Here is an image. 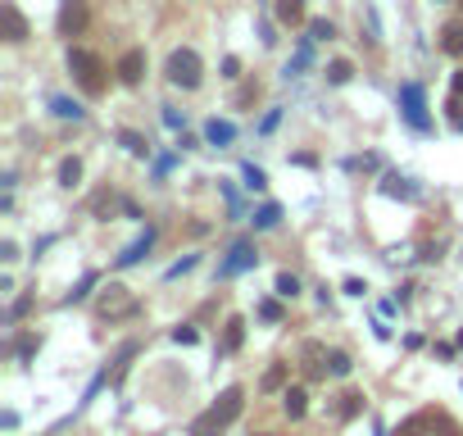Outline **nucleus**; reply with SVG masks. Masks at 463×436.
<instances>
[{
    "label": "nucleus",
    "instance_id": "7",
    "mask_svg": "<svg viewBox=\"0 0 463 436\" xmlns=\"http://www.w3.org/2000/svg\"><path fill=\"white\" fill-rule=\"evenodd\" d=\"M255 245H250V241H236L232 245V250H228V259H223V264H218V278H236V273H245V268H255Z\"/></svg>",
    "mask_w": 463,
    "mask_h": 436
},
{
    "label": "nucleus",
    "instance_id": "9",
    "mask_svg": "<svg viewBox=\"0 0 463 436\" xmlns=\"http://www.w3.org/2000/svg\"><path fill=\"white\" fill-rule=\"evenodd\" d=\"M114 73H118L123 86H136V82H141V73H146V51H123Z\"/></svg>",
    "mask_w": 463,
    "mask_h": 436
},
{
    "label": "nucleus",
    "instance_id": "30",
    "mask_svg": "<svg viewBox=\"0 0 463 436\" xmlns=\"http://www.w3.org/2000/svg\"><path fill=\"white\" fill-rule=\"evenodd\" d=\"M173 341L178 345H195V328H173Z\"/></svg>",
    "mask_w": 463,
    "mask_h": 436
},
{
    "label": "nucleus",
    "instance_id": "28",
    "mask_svg": "<svg viewBox=\"0 0 463 436\" xmlns=\"http://www.w3.org/2000/svg\"><path fill=\"white\" fill-rule=\"evenodd\" d=\"M432 418H409V422H400V432L395 436H422V427H427Z\"/></svg>",
    "mask_w": 463,
    "mask_h": 436
},
{
    "label": "nucleus",
    "instance_id": "25",
    "mask_svg": "<svg viewBox=\"0 0 463 436\" xmlns=\"http://www.w3.org/2000/svg\"><path fill=\"white\" fill-rule=\"evenodd\" d=\"M327 368L336 372V377H345V372L355 368V364H350V355H341V350H332V355H327Z\"/></svg>",
    "mask_w": 463,
    "mask_h": 436
},
{
    "label": "nucleus",
    "instance_id": "20",
    "mask_svg": "<svg viewBox=\"0 0 463 436\" xmlns=\"http://www.w3.org/2000/svg\"><path fill=\"white\" fill-rule=\"evenodd\" d=\"M278 218H282V209H278V205H264V209L255 214V228H259V232H264V228H278Z\"/></svg>",
    "mask_w": 463,
    "mask_h": 436
},
{
    "label": "nucleus",
    "instance_id": "34",
    "mask_svg": "<svg viewBox=\"0 0 463 436\" xmlns=\"http://www.w3.org/2000/svg\"><path fill=\"white\" fill-rule=\"evenodd\" d=\"M364 291H368V286L359 282V278H345V295H364Z\"/></svg>",
    "mask_w": 463,
    "mask_h": 436
},
{
    "label": "nucleus",
    "instance_id": "21",
    "mask_svg": "<svg viewBox=\"0 0 463 436\" xmlns=\"http://www.w3.org/2000/svg\"><path fill=\"white\" fill-rule=\"evenodd\" d=\"M118 141H123V146H128V151H132V155H150V146H146V136H136V132H128V128H123V132H118Z\"/></svg>",
    "mask_w": 463,
    "mask_h": 436
},
{
    "label": "nucleus",
    "instance_id": "3",
    "mask_svg": "<svg viewBox=\"0 0 463 436\" xmlns=\"http://www.w3.org/2000/svg\"><path fill=\"white\" fill-rule=\"evenodd\" d=\"M136 309H141V300H136L123 282H109L105 291L96 295V318H105V323H123V318H132Z\"/></svg>",
    "mask_w": 463,
    "mask_h": 436
},
{
    "label": "nucleus",
    "instance_id": "27",
    "mask_svg": "<svg viewBox=\"0 0 463 436\" xmlns=\"http://www.w3.org/2000/svg\"><path fill=\"white\" fill-rule=\"evenodd\" d=\"M282 382H286V364H278V368H268V372H264V391H278Z\"/></svg>",
    "mask_w": 463,
    "mask_h": 436
},
{
    "label": "nucleus",
    "instance_id": "12",
    "mask_svg": "<svg viewBox=\"0 0 463 436\" xmlns=\"http://www.w3.org/2000/svg\"><path fill=\"white\" fill-rule=\"evenodd\" d=\"M150 245H155V232H150V228H146V232H141V236H136V241L128 245V250H123V255H118V268H128V264H136V259H141V255L150 250Z\"/></svg>",
    "mask_w": 463,
    "mask_h": 436
},
{
    "label": "nucleus",
    "instance_id": "23",
    "mask_svg": "<svg viewBox=\"0 0 463 436\" xmlns=\"http://www.w3.org/2000/svg\"><path fill=\"white\" fill-rule=\"evenodd\" d=\"M359 409H364V395H359V391H345V395H341V418H355Z\"/></svg>",
    "mask_w": 463,
    "mask_h": 436
},
{
    "label": "nucleus",
    "instance_id": "15",
    "mask_svg": "<svg viewBox=\"0 0 463 436\" xmlns=\"http://www.w3.org/2000/svg\"><path fill=\"white\" fill-rule=\"evenodd\" d=\"M441 51H445V55H463V19L445 23V32H441Z\"/></svg>",
    "mask_w": 463,
    "mask_h": 436
},
{
    "label": "nucleus",
    "instance_id": "22",
    "mask_svg": "<svg viewBox=\"0 0 463 436\" xmlns=\"http://www.w3.org/2000/svg\"><path fill=\"white\" fill-rule=\"evenodd\" d=\"M309 36H314V41H332L336 28H332L327 19H309Z\"/></svg>",
    "mask_w": 463,
    "mask_h": 436
},
{
    "label": "nucleus",
    "instance_id": "5",
    "mask_svg": "<svg viewBox=\"0 0 463 436\" xmlns=\"http://www.w3.org/2000/svg\"><path fill=\"white\" fill-rule=\"evenodd\" d=\"M400 109H405V118L414 123L418 132L432 128V118H427V96H422L418 82H405V86H400Z\"/></svg>",
    "mask_w": 463,
    "mask_h": 436
},
{
    "label": "nucleus",
    "instance_id": "10",
    "mask_svg": "<svg viewBox=\"0 0 463 436\" xmlns=\"http://www.w3.org/2000/svg\"><path fill=\"white\" fill-rule=\"evenodd\" d=\"M241 341H245V318L232 314L228 323H223V355H236V350H241Z\"/></svg>",
    "mask_w": 463,
    "mask_h": 436
},
{
    "label": "nucleus",
    "instance_id": "33",
    "mask_svg": "<svg viewBox=\"0 0 463 436\" xmlns=\"http://www.w3.org/2000/svg\"><path fill=\"white\" fill-rule=\"evenodd\" d=\"M0 259H5V264H14V259H19V245L5 241V245H0Z\"/></svg>",
    "mask_w": 463,
    "mask_h": 436
},
{
    "label": "nucleus",
    "instance_id": "38",
    "mask_svg": "<svg viewBox=\"0 0 463 436\" xmlns=\"http://www.w3.org/2000/svg\"><path fill=\"white\" fill-rule=\"evenodd\" d=\"M264 436H268V432H264Z\"/></svg>",
    "mask_w": 463,
    "mask_h": 436
},
{
    "label": "nucleus",
    "instance_id": "17",
    "mask_svg": "<svg viewBox=\"0 0 463 436\" xmlns=\"http://www.w3.org/2000/svg\"><path fill=\"white\" fill-rule=\"evenodd\" d=\"M350 78H355V64H350V59H332V64H327V82L332 86H341Z\"/></svg>",
    "mask_w": 463,
    "mask_h": 436
},
{
    "label": "nucleus",
    "instance_id": "32",
    "mask_svg": "<svg viewBox=\"0 0 463 436\" xmlns=\"http://www.w3.org/2000/svg\"><path fill=\"white\" fill-rule=\"evenodd\" d=\"M191 268H195V255H186L182 264H173V268H168V278H182V273H191Z\"/></svg>",
    "mask_w": 463,
    "mask_h": 436
},
{
    "label": "nucleus",
    "instance_id": "29",
    "mask_svg": "<svg viewBox=\"0 0 463 436\" xmlns=\"http://www.w3.org/2000/svg\"><path fill=\"white\" fill-rule=\"evenodd\" d=\"M259 318H264V323H282V305L278 300H264V305H259Z\"/></svg>",
    "mask_w": 463,
    "mask_h": 436
},
{
    "label": "nucleus",
    "instance_id": "19",
    "mask_svg": "<svg viewBox=\"0 0 463 436\" xmlns=\"http://www.w3.org/2000/svg\"><path fill=\"white\" fill-rule=\"evenodd\" d=\"M278 295H282V300H295V295H300V278H295V273H278Z\"/></svg>",
    "mask_w": 463,
    "mask_h": 436
},
{
    "label": "nucleus",
    "instance_id": "14",
    "mask_svg": "<svg viewBox=\"0 0 463 436\" xmlns=\"http://www.w3.org/2000/svg\"><path fill=\"white\" fill-rule=\"evenodd\" d=\"M278 19L286 23V28H300V23H305V0H278Z\"/></svg>",
    "mask_w": 463,
    "mask_h": 436
},
{
    "label": "nucleus",
    "instance_id": "1",
    "mask_svg": "<svg viewBox=\"0 0 463 436\" xmlns=\"http://www.w3.org/2000/svg\"><path fill=\"white\" fill-rule=\"evenodd\" d=\"M241 405H245V391H241V386H228V391H223L218 400L191 422V436H218V432H228L232 422L241 418Z\"/></svg>",
    "mask_w": 463,
    "mask_h": 436
},
{
    "label": "nucleus",
    "instance_id": "24",
    "mask_svg": "<svg viewBox=\"0 0 463 436\" xmlns=\"http://www.w3.org/2000/svg\"><path fill=\"white\" fill-rule=\"evenodd\" d=\"M241 173H245V186H250V191H264V186H268V178H264V168H255V164H245Z\"/></svg>",
    "mask_w": 463,
    "mask_h": 436
},
{
    "label": "nucleus",
    "instance_id": "26",
    "mask_svg": "<svg viewBox=\"0 0 463 436\" xmlns=\"http://www.w3.org/2000/svg\"><path fill=\"white\" fill-rule=\"evenodd\" d=\"M50 109H55L59 118H82V105H73V101H50Z\"/></svg>",
    "mask_w": 463,
    "mask_h": 436
},
{
    "label": "nucleus",
    "instance_id": "2",
    "mask_svg": "<svg viewBox=\"0 0 463 436\" xmlns=\"http://www.w3.org/2000/svg\"><path fill=\"white\" fill-rule=\"evenodd\" d=\"M68 73L82 82L86 96H100V91L109 86V78H105V59H100L96 51H82V46H73V51H68Z\"/></svg>",
    "mask_w": 463,
    "mask_h": 436
},
{
    "label": "nucleus",
    "instance_id": "11",
    "mask_svg": "<svg viewBox=\"0 0 463 436\" xmlns=\"http://www.w3.org/2000/svg\"><path fill=\"white\" fill-rule=\"evenodd\" d=\"M205 141H209V146H232V141H236V128H232L228 118H209Z\"/></svg>",
    "mask_w": 463,
    "mask_h": 436
},
{
    "label": "nucleus",
    "instance_id": "6",
    "mask_svg": "<svg viewBox=\"0 0 463 436\" xmlns=\"http://www.w3.org/2000/svg\"><path fill=\"white\" fill-rule=\"evenodd\" d=\"M86 32V0H59V36H82Z\"/></svg>",
    "mask_w": 463,
    "mask_h": 436
},
{
    "label": "nucleus",
    "instance_id": "35",
    "mask_svg": "<svg viewBox=\"0 0 463 436\" xmlns=\"http://www.w3.org/2000/svg\"><path fill=\"white\" fill-rule=\"evenodd\" d=\"M278 118H282L278 109H268V114H264V123H259V128H264V132H273V128H278Z\"/></svg>",
    "mask_w": 463,
    "mask_h": 436
},
{
    "label": "nucleus",
    "instance_id": "4",
    "mask_svg": "<svg viewBox=\"0 0 463 436\" xmlns=\"http://www.w3.org/2000/svg\"><path fill=\"white\" fill-rule=\"evenodd\" d=\"M164 73H168V82H173V86H182V91H195L200 78H205V64H200V55L191 51V46H178V51L168 55Z\"/></svg>",
    "mask_w": 463,
    "mask_h": 436
},
{
    "label": "nucleus",
    "instance_id": "37",
    "mask_svg": "<svg viewBox=\"0 0 463 436\" xmlns=\"http://www.w3.org/2000/svg\"><path fill=\"white\" fill-rule=\"evenodd\" d=\"M454 96H463V73H454Z\"/></svg>",
    "mask_w": 463,
    "mask_h": 436
},
{
    "label": "nucleus",
    "instance_id": "16",
    "mask_svg": "<svg viewBox=\"0 0 463 436\" xmlns=\"http://www.w3.org/2000/svg\"><path fill=\"white\" fill-rule=\"evenodd\" d=\"M82 182V159H64V164H59V186H68V191H73V186H78Z\"/></svg>",
    "mask_w": 463,
    "mask_h": 436
},
{
    "label": "nucleus",
    "instance_id": "18",
    "mask_svg": "<svg viewBox=\"0 0 463 436\" xmlns=\"http://www.w3.org/2000/svg\"><path fill=\"white\" fill-rule=\"evenodd\" d=\"M382 191H386V196H405V201H418V191H414V186H409L405 178H395V173L382 182Z\"/></svg>",
    "mask_w": 463,
    "mask_h": 436
},
{
    "label": "nucleus",
    "instance_id": "13",
    "mask_svg": "<svg viewBox=\"0 0 463 436\" xmlns=\"http://www.w3.org/2000/svg\"><path fill=\"white\" fill-rule=\"evenodd\" d=\"M282 409L291 418H305V409H309V395H305V386H286V395H282Z\"/></svg>",
    "mask_w": 463,
    "mask_h": 436
},
{
    "label": "nucleus",
    "instance_id": "31",
    "mask_svg": "<svg viewBox=\"0 0 463 436\" xmlns=\"http://www.w3.org/2000/svg\"><path fill=\"white\" fill-rule=\"evenodd\" d=\"M28 309H32V295H19V300H14V309H9V318H23Z\"/></svg>",
    "mask_w": 463,
    "mask_h": 436
},
{
    "label": "nucleus",
    "instance_id": "36",
    "mask_svg": "<svg viewBox=\"0 0 463 436\" xmlns=\"http://www.w3.org/2000/svg\"><path fill=\"white\" fill-rule=\"evenodd\" d=\"M36 350V341H32V336H23V341H19V359H28Z\"/></svg>",
    "mask_w": 463,
    "mask_h": 436
},
{
    "label": "nucleus",
    "instance_id": "8",
    "mask_svg": "<svg viewBox=\"0 0 463 436\" xmlns=\"http://www.w3.org/2000/svg\"><path fill=\"white\" fill-rule=\"evenodd\" d=\"M0 32H5V41H9V46L28 41V19L19 14V5H0Z\"/></svg>",
    "mask_w": 463,
    "mask_h": 436
}]
</instances>
